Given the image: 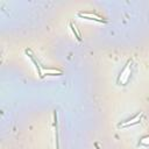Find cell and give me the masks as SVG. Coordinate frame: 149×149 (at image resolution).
<instances>
[{
    "label": "cell",
    "mask_w": 149,
    "mask_h": 149,
    "mask_svg": "<svg viewBox=\"0 0 149 149\" xmlns=\"http://www.w3.org/2000/svg\"><path fill=\"white\" fill-rule=\"evenodd\" d=\"M141 118H142V113H139V114H136L133 119H129V120H127V121H125V122L119 123V127H120V128H125V127H129V126L136 125V123L140 122Z\"/></svg>",
    "instance_id": "cell-3"
},
{
    "label": "cell",
    "mask_w": 149,
    "mask_h": 149,
    "mask_svg": "<svg viewBox=\"0 0 149 149\" xmlns=\"http://www.w3.org/2000/svg\"><path fill=\"white\" fill-rule=\"evenodd\" d=\"M78 15L80 17H84V19H88V20H95L98 22H107V20H105L104 17L97 15L95 13H90V12H79Z\"/></svg>",
    "instance_id": "cell-1"
},
{
    "label": "cell",
    "mask_w": 149,
    "mask_h": 149,
    "mask_svg": "<svg viewBox=\"0 0 149 149\" xmlns=\"http://www.w3.org/2000/svg\"><path fill=\"white\" fill-rule=\"evenodd\" d=\"M70 28H71V30H72L73 35L76 36V38H77L78 41H81V36H80V34H79V31H78L77 27H76V26H74L72 22H70Z\"/></svg>",
    "instance_id": "cell-5"
},
{
    "label": "cell",
    "mask_w": 149,
    "mask_h": 149,
    "mask_svg": "<svg viewBox=\"0 0 149 149\" xmlns=\"http://www.w3.org/2000/svg\"><path fill=\"white\" fill-rule=\"evenodd\" d=\"M45 73H48V76H62L63 74V72L57 70V69H43L42 70V77Z\"/></svg>",
    "instance_id": "cell-4"
},
{
    "label": "cell",
    "mask_w": 149,
    "mask_h": 149,
    "mask_svg": "<svg viewBox=\"0 0 149 149\" xmlns=\"http://www.w3.org/2000/svg\"><path fill=\"white\" fill-rule=\"evenodd\" d=\"M129 76H130V62H128L126 64V66L123 68L122 72L120 73V77H119V83H122V84H126L129 79Z\"/></svg>",
    "instance_id": "cell-2"
},
{
    "label": "cell",
    "mask_w": 149,
    "mask_h": 149,
    "mask_svg": "<svg viewBox=\"0 0 149 149\" xmlns=\"http://www.w3.org/2000/svg\"><path fill=\"white\" fill-rule=\"evenodd\" d=\"M141 146H149V136H144V137H142L141 140H140V142H139Z\"/></svg>",
    "instance_id": "cell-6"
}]
</instances>
